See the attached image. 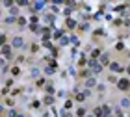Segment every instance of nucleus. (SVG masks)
<instances>
[{"instance_id":"obj_9","label":"nucleus","mask_w":130,"mask_h":117,"mask_svg":"<svg viewBox=\"0 0 130 117\" xmlns=\"http://www.w3.org/2000/svg\"><path fill=\"white\" fill-rule=\"evenodd\" d=\"M99 58H100V50L97 48V50H93V52H91V60H99Z\"/></svg>"},{"instance_id":"obj_12","label":"nucleus","mask_w":130,"mask_h":117,"mask_svg":"<svg viewBox=\"0 0 130 117\" xmlns=\"http://www.w3.org/2000/svg\"><path fill=\"white\" fill-rule=\"evenodd\" d=\"M86 86H87V87H93V86H95V80H93V78H87V80H86Z\"/></svg>"},{"instance_id":"obj_14","label":"nucleus","mask_w":130,"mask_h":117,"mask_svg":"<svg viewBox=\"0 0 130 117\" xmlns=\"http://www.w3.org/2000/svg\"><path fill=\"white\" fill-rule=\"evenodd\" d=\"M30 4V0H17V6H26Z\"/></svg>"},{"instance_id":"obj_3","label":"nucleus","mask_w":130,"mask_h":117,"mask_svg":"<svg viewBox=\"0 0 130 117\" xmlns=\"http://www.w3.org/2000/svg\"><path fill=\"white\" fill-rule=\"evenodd\" d=\"M110 71H113V73H123L125 69H123V65H119V63H110Z\"/></svg>"},{"instance_id":"obj_10","label":"nucleus","mask_w":130,"mask_h":117,"mask_svg":"<svg viewBox=\"0 0 130 117\" xmlns=\"http://www.w3.org/2000/svg\"><path fill=\"white\" fill-rule=\"evenodd\" d=\"M76 115L78 117H86V108H78L76 110Z\"/></svg>"},{"instance_id":"obj_1","label":"nucleus","mask_w":130,"mask_h":117,"mask_svg":"<svg viewBox=\"0 0 130 117\" xmlns=\"http://www.w3.org/2000/svg\"><path fill=\"white\" fill-rule=\"evenodd\" d=\"M117 89H119V91H128V89H130V80H128V78L117 80Z\"/></svg>"},{"instance_id":"obj_18","label":"nucleus","mask_w":130,"mask_h":117,"mask_svg":"<svg viewBox=\"0 0 130 117\" xmlns=\"http://www.w3.org/2000/svg\"><path fill=\"white\" fill-rule=\"evenodd\" d=\"M39 104H41L39 101H34V102H32V108H39Z\"/></svg>"},{"instance_id":"obj_4","label":"nucleus","mask_w":130,"mask_h":117,"mask_svg":"<svg viewBox=\"0 0 130 117\" xmlns=\"http://www.w3.org/2000/svg\"><path fill=\"white\" fill-rule=\"evenodd\" d=\"M99 61L102 63V65H110V56L108 54H102V56L99 58Z\"/></svg>"},{"instance_id":"obj_8","label":"nucleus","mask_w":130,"mask_h":117,"mask_svg":"<svg viewBox=\"0 0 130 117\" xmlns=\"http://www.w3.org/2000/svg\"><path fill=\"white\" fill-rule=\"evenodd\" d=\"M86 95H89V93H78V95H76V101H78V102H84V101H86Z\"/></svg>"},{"instance_id":"obj_7","label":"nucleus","mask_w":130,"mask_h":117,"mask_svg":"<svg viewBox=\"0 0 130 117\" xmlns=\"http://www.w3.org/2000/svg\"><path fill=\"white\" fill-rule=\"evenodd\" d=\"M80 76L82 78H89L91 76V71H89V69H84V71H80Z\"/></svg>"},{"instance_id":"obj_17","label":"nucleus","mask_w":130,"mask_h":117,"mask_svg":"<svg viewBox=\"0 0 130 117\" xmlns=\"http://www.w3.org/2000/svg\"><path fill=\"white\" fill-rule=\"evenodd\" d=\"M17 13H19V8H11V15H13V17H15Z\"/></svg>"},{"instance_id":"obj_19","label":"nucleus","mask_w":130,"mask_h":117,"mask_svg":"<svg viewBox=\"0 0 130 117\" xmlns=\"http://www.w3.org/2000/svg\"><path fill=\"white\" fill-rule=\"evenodd\" d=\"M13 4V0H4V6H11Z\"/></svg>"},{"instance_id":"obj_5","label":"nucleus","mask_w":130,"mask_h":117,"mask_svg":"<svg viewBox=\"0 0 130 117\" xmlns=\"http://www.w3.org/2000/svg\"><path fill=\"white\" fill-rule=\"evenodd\" d=\"M11 48H13L11 45H4V46H2V54H4L6 58H9V52H11Z\"/></svg>"},{"instance_id":"obj_11","label":"nucleus","mask_w":130,"mask_h":117,"mask_svg":"<svg viewBox=\"0 0 130 117\" xmlns=\"http://www.w3.org/2000/svg\"><path fill=\"white\" fill-rule=\"evenodd\" d=\"M121 106H123V108H130V101H128V98H123V101H121Z\"/></svg>"},{"instance_id":"obj_13","label":"nucleus","mask_w":130,"mask_h":117,"mask_svg":"<svg viewBox=\"0 0 130 117\" xmlns=\"http://www.w3.org/2000/svg\"><path fill=\"white\" fill-rule=\"evenodd\" d=\"M17 22H19V26H24V24H26V19H24V17H19Z\"/></svg>"},{"instance_id":"obj_21","label":"nucleus","mask_w":130,"mask_h":117,"mask_svg":"<svg viewBox=\"0 0 130 117\" xmlns=\"http://www.w3.org/2000/svg\"><path fill=\"white\" fill-rule=\"evenodd\" d=\"M106 117H111V115H106Z\"/></svg>"},{"instance_id":"obj_20","label":"nucleus","mask_w":130,"mask_h":117,"mask_svg":"<svg viewBox=\"0 0 130 117\" xmlns=\"http://www.w3.org/2000/svg\"><path fill=\"white\" fill-rule=\"evenodd\" d=\"M126 73H128V74H130V65H128V67H126Z\"/></svg>"},{"instance_id":"obj_6","label":"nucleus","mask_w":130,"mask_h":117,"mask_svg":"<svg viewBox=\"0 0 130 117\" xmlns=\"http://www.w3.org/2000/svg\"><path fill=\"white\" fill-rule=\"evenodd\" d=\"M9 73H11V76H19V74H21V69H19V65H13Z\"/></svg>"},{"instance_id":"obj_16","label":"nucleus","mask_w":130,"mask_h":117,"mask_svg":"<svg viewBox=\"0 0 130 117\" xmlns=\"http://www.w3.org/2000/svg\"><path fill=\"white\" fill-rule=\"evenodd\" d=\"M45 89H46V93H54V87H52V86H46Z\"/></svg>"},{"instance_id":"obj_15","label":"nucleus","mask_w":130,"mask_h":117,"mask_svg":"<svg viewBox=\"0 0 130 117\" xmlns=\"http://www.w3.org/2000/svg\"><path fill=\"white\" fill-rule=\"evenodd\" d=\"M67 26H69V28H74V26H76V22H74V21H71V19H67Z\"/></svg>"},{"instance_id":"obj_2","label":"nucleus","mask_w":130,"mask_h":117,"mask_svg":"<svg viewBox=\"0 0 130 117\" xmlns=\"http://www.w3.org/2000/svg\"><path fill=\"white\" fill-rule=\"evenodd\" d=\"M22 45H24V39L22 37H13L11 39V46H13V48H21Z\"/></svg>"}]
</instances>
